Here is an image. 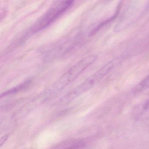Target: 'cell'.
I'll return each instance as SVG.
<instances>
[{"label":"cell","mask_w":149,"mask_h":149,"mask_svg":"<svg viewBox=\"0 0 149 149\" xmlns=\"http://www.w3.org/2000/svg\"><path fill=\"white\" fill-rule=\"evenodd\" d=\"M143 108L144 109H149V99L143 105Z\"/></svg>","instance_id":"6"},{"label":"cell","mask_w":149,"mask_h":149,"mask_svg":"<svg viewBox=\"0 0 149 149\" xmlns=\"http://www.w3.org/2000/svg\"><path fill=\"white\" fill-rule=\"evenodd\" d=\"M149 88V75L144 79L139 84L138 90H144Z\"/></svg>","instance_id":"4"},{"label":"cell","mask_w":149,"mask_h":149,"mask_svg":"<svg viewBox=\"0 0 149 149\" xmlns=\"http://www.w3.org/2000/svg\"><path fill=\"white\" fill-rule=\"evenodd\" d=\"M72 1H56L32 27L31 31L36 33L48 26L73 5Z\"/></svg>","instance_id":"2"},{"label":"cell","mask_w":149,"mask_h":149,"mask_svg":"<svg viewBox=\"0 0 149 149\" xmlns=\"http://www.w3.org/2000/svg\"><path fill=\"white\" fill-rule=\"evenodd\" d=\"M8 136H9V134H6V135L1 138V141H0L1 142V146L6 141L7 139L8 138Z\"/></svg>","instance_id":"5"},{"label":"cell","mask_w":149,"mask_h":149,"mask_svg":"<svg viewBox=\"0 0 149 149\" xmlns=\"http://www.w3.org/2000/svg\"><path fill=\"white\" fill-rule=\"evenodd\" d=\"M117 63H118V59L112 60L105 64L97 72L89 77L82 83L70 92L69 95L70 97L74 99L91 88L94 85L103 78L114 68Z\"/></svg>","instance_id":"3"},{"label":"cell","mask_w":149,"mask_h":149,"mask_svg":"<svg viewBox=\"0 0 149 149\" xmlns=\"http://www.w3.org/2000/svg\"><path fill=\"white\" fill-rule=\"evenodd\" d=\"M97 59V56L90 55L77 63L52 85L47 92V95H50L57 93L74 81L87 68L93 64Z\"/></svg>","instance_id":"1"}]
</instances>
